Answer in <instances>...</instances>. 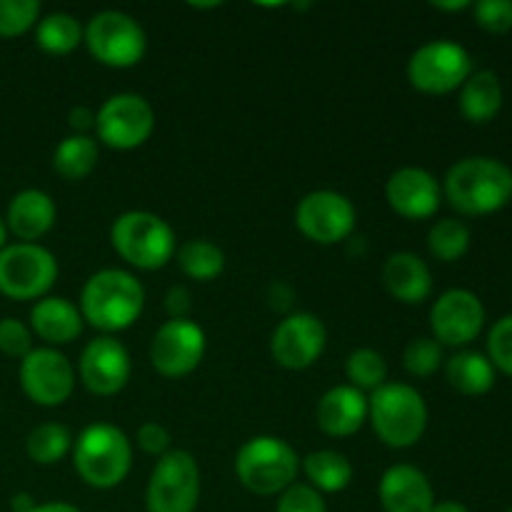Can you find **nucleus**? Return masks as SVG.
I'll list each match as a JSON object with an SVG mask.
<instances>
[{
	"mask_svg": "<svg viewBox=\"0 0 512 512\" xmlns=\"http://www.w3.org/2000/svg\"><path fill=\"white\" fill-rule=\"evenodd\" d=\"M403 363L405 370L415 378H430L443 363V348L433 338H415L405 348Z\"/></svg>",
	"mask_w": 512,
	"mask_h": 512,
	"instance_id": "34",
	"label": "nucleus"
},
{
	"mask_svg": "<svg viewBox=\"0 0 512 512\" xmlns=\"http://www.w3.org/2000/svg\"><path fill=\"white\" fill-rule=\"evenodd\" d=\"M428 248L443 263H455L463 258L470 248V230L463 220L445 218L430 228Z\"/></svg>",
	"mask_w": 512,
	"mask_h": 512,
	"instance_id": "31",
	"label": "nucleus"
},
{
	"mask_svg": "<svg viewBox=\"0 0 512 512\" xmlns=\"http://www.w3.org/2000/svg\"><path fill=\"white\" fill-rule=\"evenodd\" d=\"M503 108V85L493 70H478L463 83L460 110L470 123H490Z\"/></svg>",
	"mask_w": 512,
	"mask_h": 512,
	"instance_id": "24",
	"label": "nucleus"
},
{
	"mask_svg": "<svg viewBox=\"0 0 512 512\" xmlns=\"http://www.w3.org/2000/svg\"><path fill=\"white\" fill-rule=\"evenodd\" d=\"M445 195L463 215H488L512 200V170L495 158H465L445 175Z\"/></svg>",
	"mask_w": 512,
	"mask_h": 512,
	"instance_id": "2",
	"label": "nucleus"
},
{
	"mask_svg": "<svg viewBox=\"0 0 512 512\" xmlns=\"http://www.w3.org/2000/svg\"><path fill=\"white\" fill-rule=\"evenodd\" d=\"M13 510L15 512H33L35 510V503L33 498H30L28 493H18L13 498Z\"/></svg>",
	"mask_w": 512,
	"mask_h": 512,
	"instance_id": "42",
	"label": "nucleus"
},
{
	"mask_svg": "<svg viewBox=\"0 0 512 512\" xmlns=\"http://www.w3.org/2000/svg\"><path fill=\"white\" fill-rule=\"evenodd\" d=\"M368 418L375 435L388 448L403 450L418 443L428 425L423 395L405 383H385L368 400Z\"/></svg>",
	"mask_w": 512,
	"mask_h": 512,
	"instance_id": "3",
	"label": "nucleus"
},
{
	"mask_svg": "<svg viewBox=\"0 0 512 512\" xmlns=\"http://www.w3.org/2000/svg\"><path fill=\"white\" fill-rule=\"evenodd\" d=\"M325 340L328 333L320 318L310 313H293L275 328L270 353L283 368L305 370L323 355Z\"/></svg>",
	"mask_w": 512,
	"mask_h": 512,
	"instance_id": "15",
	"label": "nucleus"
},
{
	"mask_svg": "<svg viewBox=\"0 0 512 512\" xmlns=\"http://www.w3.org/2000/svg\"><path fill=\"white\" fill-rule=\"evenodd\" d=\"M110 243L125 263L140 270H160L175 255V233L160 215L130 210L113 223Z\"/></svg>",
	"mask_w": 512,
	"mask_h": 512,
	"instance_id": "5",
	"label": "nucleus"
},
{
	"mask_svg": "<svg viewBox=\"0 0 512 512\" xmlns=\"http://www.w3.org/2000/svg\"><path fill=\"white\" fill-rule=\"evenodd\" d=\"M275 512H325V500L310 485L293 483L288 490L280 493L278 508Z\"/></svg>",
	"mask_w": 512,
	"mask_h": 512,
	"instance_id": "37",
	"label": "nucleus"
},
{
	"mask_svg": "<svg viewBox=\"0 0 512 512\" xmlns=\"http://www.w3.org/2000/svg\"><path fill=\"white\" fill-rule=\"evenodd\" d=\"M70 438L68 428L60 423H43L28 435V443H25V450H28L30 460H35L38 465H55L68 455Z\"/></svg>",
	"mask_w": 512,
	"mask_h": 512,
	"instance_id": "30",
	"label": "nucleus"
},
{
	"mask_svg": "<svg viewBox=\"0 0 512 512\" xmlns=\"http://www.w3.org/2000/svg\"><path fill=\"white\" fill-rule=\"evenodd\" d=\"M155 113L143 95L118 93L105 100L95 113V133L108 148L133 150L150 138Z\"/></svg>",
	"mask_w": 512,
	"mask_h": 512,
	"instance_id": "11",
	"label": "nucleus"
},
{
	"mask_svg": "<svg viewBox=\"0 0 512 512\" xmlns=\"http://www.w3.org/2000/svg\"><path fill=\"white\" fill-rule=\"evenodd\" d=\"M0 350L10 358H25L33 350V335L20 320L3 318L0 320Z\"/></svg>",
	"mask_w": 512,
	"mask_h": 512,
	"instance_id": "38",
	"label": "nucleus"
},
{
	"mask_svg": "<svg viewBox=\"0 0 512 512\" xmlns=\"http://www.w3.org/2000/svg\"><path fill=\"white\" fill-rule=\"evenodd\" d=\"M445 373H448L450 385L463 395H485L495 385V368L490 358L473 350L453 355Z\"/></svg>",
	"mask_w": 512,
	"mask_h": 512,
	"instance_id": "25",
	"label": "nucleus"
},
{
	"mask_svg": "<svg viewBox=\"0 0 512 512\" xmlns=\"http://www.w3.org/2000/svg\"><path fill=\"white\" fill-rule=\"evenodd\" d=\"M200 500V468L188 450H168L155 463L145 490L148 512H195Z\"/></svg>",
	"mask_w": 512,
	"mask_h": 512,
	"instance_id": "7",
	"label": "nucleus"
},
{
	"mask_svg": "<svg viewBox=\"0 0 512 512\" xmlns=\"http://www.w3.org/2000/svg\"><path fill=\"white\" fill-rule=\"evenodd\" d=\"M20 385L33 403L55 408L73 395L75 373L70 360L55 348H35L20 363Z\"/></svg>",
	"mask_w": 512,
	"mask_h": 512,
	"instance_id": "14",
	"label": "nucleus"
},
{
	"mask_svg": "<svg viewBox=\"0 0 512 512\" xmlns=\"http://www.w3.org/2000/svg\"><path fill=\"white\" fill-rule=\"evenodd\" d=\"M178 265L188 278L198 280V283H208V280H215L223 273L225 255L210 240H188L178 250Z\"/></svg>",
	"mask_w": 512,
	"mask_h": 512,
	"instance_id": "29",
	"label": "nucleus"
},
{
	"mask_svg": "<svg viewBox=\"0 0 512 512\" xmlns=\"http://www.w3.org/2000/svg\"><path fill=\"white\" fill-rule=\"evenodd\" d=\"M485 308L470 290L455 288L440 295L430 310V325L443 345H468L483 330Z\"/></svg>",
	"mask_w": 512,
	"mask_h": 512,
	"instance_id": "16",
	"label": "nucleus"
},
{
	"mask_svg": "<svg viewBox=\"0 0 512 512\" xmlns=\"http://www.w3.org/2000/svg\"><path fill=\"white\" fill-rule=\"evenodd\" d=\"M33 512H80V510L68 503H45V505H35Z\"/></svg>",
	"mask_w": 512,
	"mask_h": 512,
	"instance_id": "43",
	"label": "nucleus"
},
{
	"mask_svg": "<svg viewBox=\"0 0 512 512\" xmlns=\"http://www.w3.org/2000/svg\"><path fill=\"white\" fill-rule=\"evenodd\" d=\"M35 335L50 345H65L83 333V315L65 298H43L30 310Z\"/></svg>",
	"mask_w": 512,
	"mask_h": 512,
	"instance_id": "23",
	"label": "nucleus"
},
{
	"mask_svg": "<svg viewBox=\"0 0 512 512\" xmlns=\"http://www.w3.org/2000/svg\"><path fill=\"white\" fill-rule=\"evenodd\" d=\"M80 380L95 395L120 393L130 380V355L120 340L103 335L85 345L80 355Z\"/></svg>",
	"mask_w": 512,
	"mask_h": 512,
	"instance_id": "17",
	"label": "nucleus"
},
{
	"mask_svg": "<svg viewBox=\"0 0 512 512\" xmlns=\"http://www.w3.org/2000/svg\"><path fill=\"white\" fill-rule=\"evenodd\" d=\"M305 475L310 480V488L318 493H340L353 480V465L343 453L318 450L305 458Z\"/></svg>",
	"mask_w": 512,
	"mask_h": 512,
	"instance_id": "27",
	"label": "nucleus"
},
{
	"mask_svg": "<svg viewBox=\"0 0 512 512\" xmlns=\"http://www.w3.org/2000/svg\"><path fill=\"white\" fill-rule=\"evenodd\" d=\"M508 512H512V508H510V510H508Z\"/></svg>",
	"mask_w": 512,
	"mask_h": 512,
	"instance_id": "47",
	"label": "nucleus"
},
{
	"mask_svg": "<svg viewBox=\"0 0 512 512\" xmlns=\"http://www.w3.org/2000/svg\"><path fill=\"white\" fill-rule=\"evenodd\" d=\"M383 283L395 300L418 305L433 293V275L423 258L415 253H395L385 260Z\"/></svg>",
	"mask_w": 512,
	"mask_h": 512,
	"instance_id": "21",
	"label": "nucleus"
},
{
	"mask_svg": "<svg viewBox=\"0 0 512 512\" xmlns=\"http://www.w3.org/2000/svg\"><path fill=\"white\" fill-rule=\"evenodd\" d=\"M165 308H168L170 320H185L190 313V293L185 288H170L168 298H165Z\"/></svg>",
	"mask_w": 512,
	"mask_h": 512,
	"instance_id": "40",
	"label": "nucleus"
},
{
	"mask_svg": "<svg viewBox=\"0 0 512 512\" xmlns=\"http://www.w3.org/2000/svg\"><path fill=\"white\" fill-rule=\"evenodd\" d=\"M345 373H348V380L353 388L373 390L375 393V390L385 385V378H388V363H385V358L378 350L360 348L348 355Z\"/></svg>",
	"mask_w": 512,
	"mask_h": 512,
	"instance_id": "32",
	"label": "nucleus"
},
{
	"mask_svg": "<svg viewBox=\"0 0 512 512\" xmlns=\"http://www.w3.org/2000/svg\"><path fill=\"white\" fill-rule=\"evenodd\" d=\"M295 223L300 233L318 245H333L355 230V208L343 193L315 190L298 203Z\"/></svg>",
	"mask_w": 512,
	"mask_h": 512,
	"instance_id": "12",
	"label": "nucleus"
},
{
	"mask_svg": "<svg viewBox=\"0 0 512 512\" xmlns=\"http://www.w3.org/2000/svg\"><path fill=\"white\" fill-rule=\"evenodd\" d=\"M475 20L488 33L512 30V0H480L475 5Z\"/></svg>",
	"mask_w": 512,
	"mask_h": 512,
	"instance_id": "36",
	"label": "nucleus"
},
{
	"mask_svg": "<svg viewBox=\"0 0 512 512\" xmlns=\"http://www.w3.org/2000/svg\"><path fill=\"white\" fill-rule=\"evenodd\" d=\"M430 512H470L463 503H455V500H443V503H435Z\"/></svg>",
	"mask_w": 512,
	"mask_h": 512,
	"instance_id": "44",
	"label": "nucleus"
},
{
	"mask_svg": "<svg viewBox=\"0 0 512 512\" xmlns=\"http://www.w3.org/2000/svg\"><path fill=\"white\" fill-rule=\"evenodd\" d=\"M5 248V225H3V220H0V250Z\"/></svg>",
	"mask_w": 512,
	"mask_h": 512,
	"instance_id": "46",
	"label": "nucleus"
},
{
	"mask_svg": "<svg viewBox=\"0 0 512 512\" xmlns=\"http://www.w3.org/2000/svg\"><path fill=\"white\" fill-rule=\"evenodd\" d=\"M315 420L330 438H348L368 420V398L353 385H335L320 398Z\"/></svg>",
	"mask_w": 512,
	"mask_h": 512,
	"instance_id": "19",
	"label": "nucleus"
},
{
	"mask_svg": "<svg viewBox=\"0 0 512 512\" xmlns=\"http://www.w3.org/2000/svg\"><path fill=\"white\" fill-rule=\"evenodd\" d=\"M300 460L285 440L273 435L250 438L235 458V473L240 483L255 495H275L295 483Z\"/></svg>",
	"mask_w": 512,
	"mask_h": 512,
	"instance_id": "6",
	"label": "nucleus"
},
{
	"mask_svg": "<svg viewBox=\"0 0 512 512\" xmlns=\"http://www.w3.org/2000/svg\"><path fill=\"white\" fill-rule=\"evenodd\" d=\"M473 75L468 50L453 40H433L420 45L408 63V80L413 88L428 95H445L460 88Z\"/></svg>",
	"mask_w": 512,
	"mask_h": 512,
	"instance_id": "10",
	"label": "nucleus"
},
{
	"mask_svg": "<svg viewBox=\"0 0 512 512\" xmlns=\"http://www.w3.org/2000/svg\"><path fill=\"white\" fill-rule=\"evenodd\" d=\"M205 355V333L190 318L168 320L150 343V363L165 378H183L200 365Z\"/></svg>",
	"mask_w": 512,
	"mask_h": 512,
	"instance_id": "13",
	"label": "nucleus"
},
{
	"mask_svg": "<svg viewBox=\"0 0 512 512\" xmlns=\"http://www.w3.org/2000/svg\"><path fill=\"white\" fill-rule=\"evenodd\" d=\"M433 8L438 10H465L470 8L468 0H458V3H433Z\"/></svg>",
	"mask_w": 512,
	"mask_h": 512,
	"instance_id": "45",
	"label": "nucleus"
},
{
	"mask_svg": "<svg viewBox=\"0 0 512 512\" xmlns=\"http://www.w3.org/2000/svg\"><path fill=\"white\" fill-rule=\"evenodd\" d=\"M35 40L50 55H68L83 40V28L68 13H50L35 28Z\"/></svg>",
	"mask_w": 512,
	"mask_h": 512,
	"instance_id": "28",
	"label": "nucleus"
},
{
	"mask_svg": "<svg viewBox=\"0 0 512 512\" xmlns=\"http://www.w3.org/2000/svg\"><path fill=\"white\" fill-rule=\"evenodd\" d=\"M98 165V143L90 135H68L53 153V168L65 180H83Z\"/></svg>",
	"mask_w": 512,
	"mask_h": 512,
	"instance_id": "26",
	"label": "nucleus"
},
{
	"mask_svg": "<svg viewBox=\"0 0 512 512\" xmlns=\"http://www.w3.org/2000/svg\"><path fill=\"white\" fill-rule=\"evenodd\" d=\"M90 55L108 68H130L140 63L148 48L145 30L138 20L120 10H103L93 15L83 30Z\"/></svg>",
	"mask_w": 512,
	"mask_h": 512,
	"instance_id": "8",
	"label": "nucleus"
},
{
	"mask_svg": "<svg viewBox=\"0 0 512 512\" xmlns=\"http://www.w3.org/2000/svg\"><path fill=\"white\" fill-rule=\"evenodd\" d=\"M380 503L385 512H430L435 493L423 470L413 465H393L380 480Z\"/></svg>",
	"mask_w": 512,
	"mask_h": 512,
	"instance_id": "20",
	"label": "nucleus"
},
{
	"mask_svg": "<svg viewBox=\"0 0 512 512\" xmlns=\"http://www.w3.org/2000/svg\"><path fill=\"white\" fill-rule=\"evenodd\" d=\"M40 15L38 0H0V35L15 38L33 28Z\"/></svg>",
	"mask_w": 512,
	"mask_h": 512,
	"instance_id": "33",
	"label": "nucleus"
},
{
	"mask_svg": "<svg viewBox=\"0 0 512 512\" xmlns=\"http://www.w3.org/2000/svg\"><path fill=\"white\" fill-rule=\"evenodd\" d=\"M68 123L75 130V135H88V130L95 128V113L85 105H75L68 115Z\"/></svg>",
	"mask_w": 512,
	"mask_h": 512,
	"instance_id": "41",
	"label": "nucleus"
},
{
	"mask_svg": "<svg viewBox=\"0 0 512 512\" xmlns=\"http://www.w3.org/2000/svg\"><path fill=\"white\" fill-rule=\"evenodd\" d=\"M145 290L135 275L108 268L90 275L80 293V315L103 333H120L130 328L143 313Z\"/></svg>",
	"mask_w": 512,
	"mask_h": 512,
	"instance_id": "1",
	"label": "nucleus"
},
{
	"mask_svg": "<svg viewBox=\"0 0 512 512\" xmlns=\"http://www.w3.org/2000/svg\"><path fill=\"white\" fill-rule=\"evenodd\" d=\"M58 278V260L35 243L5 245L0 250V293L13 300L43 298Z\"/></svg>",
	"mask_w": 512,
	"mask_h": 512,
	"instance_id": "9",
	"label": "nucleus"
},
{
	"mask_svg": "<svg viewBox=\"0 0 512 512\" xmlns=\"http://www.w3.org/2000/svg\"><path fill=\"white\" fill-rule=\"evenodd\" d=\"M388 205L408 220H425L440 208V185L428 170L400 168L385 185Z\"/></svg>",
	"mask_w": 512,
	"mask_h": 512,
	"instance_id": "18",
	"label": "nucleus"
},
{
	"mask_svg": "<svg viewBox=\"0 0 512 512\" xmlns=\"http://www.w3.org/2000/svg\"><path fill=\"white\" fill-rule=\"evenodd\" d=\"M55 223V203L43 190H20L8 205V228L23 243L38 240Z\"/></svg>",
	"mask_w": 512,
	"mask_h": 512,
	"instance_id": "22",
	"label": "nucleus"
},
{
	"mask_svg": "<svg viewBox=\"0 0 512 512\" xmlns=\"http://www.w3.org/2000/svg\"><path fill=\"white\" fill-rule=\"evenodd\" d=\"M138 445L148 455H158V458H163V455L170 450V433L165 430V425L158 423V420H148V423L140 425Z\"/></svg>",
	"mask_w": 512,
	"mask_h": 512,
	"instance_id": "39",
	"label": "nucleus"
},
{
	"mask_svg": "<svg viewBox=\"0 0 512 512\" xmlns=\"http://www.w3.org/2000/svg\"><path fill=\"white\" fill-rule=\"evenodd\" d=\"M133 460L128 435L108 423H95L80 433L75 443L73 463L83 483L108 490L125 480Z\"/></svg>",
	"mask_w": 512,
	"mask_h": 512,
	"instance_id": "4",
	"label": "nucleus"
},
{
	"mask_svg": "<svg viewBox=\"0 0 512 512\" xmlns=\"http://www.w3.org/2000/svg\"><path fill=\"white\" fill-rule=\"evenodd\" d=\"M488 353L493 368H500L512 378V315L498 320L488 335Z\"/></svg>",
	"mask_w": 512,
	"mask_h": 512,
	"instance_id": "35",
	"label": "nucleus"
}]
</instances>
